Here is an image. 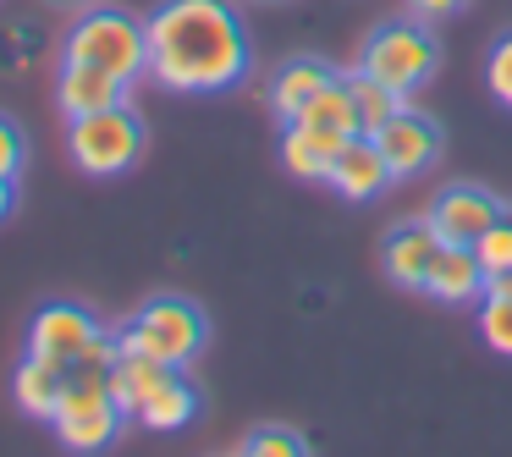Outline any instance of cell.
<instances>
[{"label": "cell", "instance_id": "cell-25", "mask_svg": "<svg viewBox=\"0 0 512 457\" xmlns=\"http://www.w3.org/2000/svg\"><path fill=\"white\" fill-rule=\"evenodd\" d=\"M12 210H17V182L0 177V221H12Z\"/></svg>", "mask_w": 512, "mask_h": 457}, {"label": "cell", "instance_id": "cell-26", "mask_svg": "<svg viewBox=\"0 0 512 457\" xmlns=\"http://www.w3.org/2000/svg\"><path fill=\"white\" fill-rule=\"evenodd\" d=\"M485 292H496V298H512V270H496V276H485Z\"/></svg>", "mask_w": 512, "mask_h": 457}, {"label": "cell", "instance_id": "cell-7", "mask_svg": "<svg viewBox=\"0 0 512 457\" xmlns=\"http://www.w3.org/2000/svg\"><path fill=\"white\" fill-rule=\"evenodd\" d=\"M430 226L441 232V243H463V248H474L479 237L490 232V226L507 215V204L496 199L490 188H474V182H452V188H441L430 199Z\"/></svg>", "mask_w": 512, "mask_h": 457}, {"label": "cell", "instance_id": "cell-10", "mask_svg": "<svg viewBox=\"0 0 512 457\" xmlns=\"http://www.w3.org/2000/svg\"><path fill=\"white\" fill-rule=\"evenodd\" d=\"M325 182H331L342 199L369 204V199H380V193H386L397 177H391V166H386V155H380L375 138L358 133V138H347V144L331 155V171H325Z\"/></svg>", "mask_w": 512, "mask_h": 457}, {"label": "cell", "instance_id": "cell-27", "mask_svg": "<svg viewBox=\"0 0 512 457\" xmlns=\"http://www.w3.org/2000/svg\"><path fill=\"white\" fill-rule=\"evenodd\" d=\"M45 6H56V12H89V6H100V0H45Z\"/></svg>", "mask_w": 512, "mask_h": 457}, {"label": "cell", "instance_id": "cell-5", "mask_svg": "<svg viewBox=\"0 0 512 457\" xmlns=\"http://www.w3.org/2000/svg\"><path fill=\"white\" fill-rule=\"evenodd\" d=\"M358 67L408 100V94H419L424 83L435 78L441 45H435V34L419 23V17H391V23H380L375 34L364 39V61H358Z\"/></svg>", "mask_w": 512, "mask_h": 457}, {"label": "cell", "instance_id": "cell-2", "mask_svg": "<svg viewBox=\"0 0 512 457\" xmlns=\"http://www.w3.org/2000/svg\"><path fill=\"white\" fill-rule=\"evenodd\" d=\"M67 61H89V67L111 72L122 83L149 78V28L144 17L122 12V6H89L72 17L67 39H61Z\"/></svg>", "mask_w": 512, "mask_h": 457}, {"label": "cell", "instance_id": "cell-12", "mask_svg": "<svg viewBox=\"0 0 512 457\" xmlns=\"http://www.w3.org/2000/svg\"><path fill=\"white\" fill-rule=\"evenodd\" d=\"M292 127H303V133H314L325 149H342L347 138H358V111H353V94H347V78H331L320 94H314L309 105H303L298 116H292Z\"/></svg>", "mask_w": 512, "mask_h": 457}, {"label": "cell", "instance_id": "cell-21", "mask_svg": "<svg viewBox=\"0 0 512 457\" xmlns=\"http://www.w3.org/2000/svg\"><path fill=\"white\" fill-rule=\"evenodd\" d=\"M474 254H479V265H485V276H496V270H512V210L501 215V221L490 226L485 237H479Z\"/></svg>", "mask_w": 512, "mask_h": 457}, {"label": "cell", "instance_id": "cell-1", "mask_svg": "<svg viewBox=\"0 0 512 457\" xmlns=\"http://www.w3.org/2000/svg\"><path fill=\"white\" fill-rule=\"evenodd\" d=\"M149 78L171 94H232L254 67L243 12L232 0H166L144 17Z\"/></svg>", "mask_w": 512, "mask_h": 457}, {"label": "cell", "instance_id": "cell-15", "mask_svg": "<svg viewBox=\"0 0 512 457\" xmlns=\"http://www.w3.org/2000/svg\"><path fill=\"white\" fill-rule=\"evenodd\" d=\"M61 391H67V369H61V364H50V358H34V353L17 364V375H12V402L28 413V419H45V424L56 419Z\"/></svg>", "mask_w": 512, "mask_h": 457}, {"label": "cell", "instance_id": "cell-18", "mask_svg": "<svg viewBox=\"0 0 512 457\" xmlns=\"http://www.w3.org/2000/svg\"><path fill=\"white\" fill-rule=\"evenodd\" d=\"M281 166H287L292 177H303V182H325V171H331V149H325L314 133H303V127L287 122V133H281Z\"/></svg>", "mask_w": 512, "mask_h": 457}, {"label": "cell", "instance_id": "cell-16", "mask_svg": "<svg viewBox=\"0 0 512 457\" xmlns=\"http://www.w3.org/2000/svg\"><path fill=\"white\" fill-rule=\"evenodd\" d=\"M193 413H199V391H193L188 369H171L155 386V397L138 408V424L144 430H182V424H193Z\"/></svg>", "mask_w": 512, "mask_h": 457}, {"label": "cell", "instance_id": "cell-3", "mask_svg": "<svg viewBox=\"0 0 512 457\" xmlns=\"http://www.w3.org/2000/svg\"><path fill=\"white\" fill-rule=\"evenodd\" d=\"M116 336H122V353H138V358H155V364L188 369L193 358L204 353V342H210V320H204V309L193 298L160 292V298H149Z\"/></svg>", "mask_w": 512, "mask_h": 457}, {"label": "cell", "instance_id": "cell-4", "mask_svg": "<svg viewBox=\"0 0 512 457\" xmlns=\"http://www.w3.org/2000/svg\"><path fill=\"white\" fill-rule=\"evenodd\" d=\"M144 116L133 105H111V111H94V116H72L67 122V155L83 177H122V171L138 166L144 155Z\"/></svg>", "mask_w": 512, "mask_h": 457}, {"label": "cell", "instance_id": "cell-19", "mask_svg": "<svg viewBox=\"0 0 512 457\" xmlns=\"http://www.w3.org/2000/svg\"><path fill=\"white\" fill-rule=\"evenodd\" d=\"M237 457H309V441L298 430H287V424H259V430L243 435Z\"/></svg>", "mask_w": 512, "mask_h": 457}, {"label": "cell", "instance_id": "cell-20", "mask_svg": "<svg viewBox=\"0 0 512 457\" xmlns=\"http://www.w3.org/2000/svg\"><path fill=\"white\" fill-rule=\"evenodd\" d=\"M479 336H485V347H496L501 358H512V298H496V292L479 298Z\"/></svg>", "mask_w": 512, "mask_h": 457}, {"label": "cell", "instance_id": "cell-24", "mask_svg": "<svg viewBox=\"0 0 512 457\" xmlns=\"http://www.w3.org/2000/svg\"><path fill=\"white\" fill-rule=\"evenodd\" d=\"M413 6V17H452V12H463L468 0H408Z\"/></svg>", "mask_w": 512, "mask_h": 457}, {"label": "cell", "instance_id": "cell-11", "mask_svg": "<svg viewBox=\"0 0 512 457\" xmlns=\"http://www.w3.org/2000/svg\"><path fill=\"white\" fill-rule=\"evenodd\" d=\"M127 89H133V83L111 78V72L89 67V61H67V56H61V67H56V105H61L67 122H72V116H94V111L122 105Z\"/></svg>", "mask_w": 512, "mask_h": 457}, {"label": "cell", "instance_id": "cell-9", "mask_svg": "<svg viewBox=\"0 0 512 457\" xmlns=\"http://www.w3.org/2000/svg\"><path fill=\"white\" fill-rule=\"evenodd\" d=\"M441 248L446 243H441V232L430 226V215H424V221H397L386 232V243H380V270L391 276V287L424 292V281H430Z\"/></svg>", "mask_w": 512, "mask_h": 457}, {"label": "cell", "instance_id": "cell-28", "mask_svg": "<svg viewBox=\"0 0 512 457\" xmlns=\"http://www.w3.org/2000/svg\"><path fill=\"white\" fill-rule=\"evenodd\" d=\"M232 457H237V452H232Z\"/></svg>", "mask_w": 512, "mask_h": 457}, {"label": "cell", "instance_id": "cell-8", "mask_svg": "<svg viewBox=\"0 0 512 457\" xmlns=\"http://www.w3.org/2000/svg\"><path fill=\"white\" fill-rule=\"evenodd\" d=\"M369 138L380 144V155H386V166H391V177H397V182L424 177V171L441 160V127H435V116L413 111V105H402V111L391 116L380 133H369Z\"/></svg>", "mask_w": 512, "mask_h": 457}, {"label": "cell", "instance_id": "cell-14", "mask_svg": "<svg viewBox=\"0 0 512 457\" xmlns=\"http://www.w3.org/2000/svg\"><path fill=\"white\" fill-rule=\"evenodd\" d=\"M331 78H336V72L325 67L320 56H292V61H281L276 78H270V111H276L281 122H292V116H298Z\"/></svg>", "mask_w": 512, "mask_h": 457}, {"label": "cell", "instance_id": "cell-13", "mask_svg": "<svg viewBox=\"0 0 512 457\" xmlns=\"http://www.w3.org/2000/svg\"><path fill=\"white\" fill-rule=\"evenodd\" d=\"M424 298H435V303H479L485 298V265H479L474 248L446 243L435 254L430 281H424Z\"/></svg>", "mask_w": 512, "mask_h": 457}, {"label": "cell", "instance_id": "cell-23", "mask_svg": "<svg viewBox=\"0 0 512 457\" xmlns=\"http://www.w3.org/2000/svg\"><path fill=\"white\" fill-rule=\"evenodd\" d=\"M23 160H28V138L12 116H0V177H23Z\"/></svg>", "mask_w": 512, "mask_h": 457}, {"label": "cell", "instance_id": "cell-6", "mask_svg": "<svg viewBox=\"0 0 512 457\" xmlns=\"http://www.w3.org/2000/svg\"><path fill=\"white\" fill-rule=\"evenodd\" d=\"M100 336H105V325L94 320L83 303H45V309L34 314V331H28V353L72 369V364H83V358L94 353Z\"/></svg>", "mask_w": 512, "mask_h": 457}, {"label": "cell", "instance_id": "cell-22", "mask_svg": "<svg viewBox=\"0 0 512 457\" xmlns=\"http://www.w3.org/2000/svg\"><path fill=\"white\" fill-rule=\"evenodd\" d=\"M485 83H490V94H496V100L512 111V34H501L496 45H490V56H485Z\"/></svg>", "mask_w": 512, "mask_h": 457}, {"label": "cell", "instance_id": "cell-17", "mask_svg": "<svg viewBox=\"0 0 512 457\" xmlns=\"http://www.w3.org/2000/svg\"><path fill=\"white\" fill-rule=\"evenodd\" d=\"M347 94H353V111H358V133H380V127H386L391 116L408 105L397 89H386L380 78H369L364 67L347 72Z\"/></svg>", "mask_w": 512, "mask_h": 457}]
</instances>
